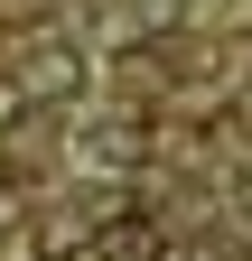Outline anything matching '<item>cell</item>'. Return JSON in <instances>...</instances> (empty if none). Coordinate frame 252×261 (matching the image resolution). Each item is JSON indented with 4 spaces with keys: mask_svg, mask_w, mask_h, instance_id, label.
<instances>
[{
    "mask_svg": "<svg viewBox=\"0 0 252 261\" xmlns=\"http://www.w3.org/2000/svg\"><path fill=\"white\" fill-rule=\"evenodd\" d=\"M10 75L28 84V103H66V93H84V56H75V38H28Z\"/></svg>",
    "mask_w": 252,
    "mask_h": 261,
    "instance_id": "1",
    "label": "cell"
},
{
    "mask_svg": "<svg viewBox=\"0 0 252 261\" xmlns=\"http://www.w3.org/2000/svg\"><path fill=\"white\" fill-rule=\"evenodd\" d=\"M93 252H103V261H168L159 215H149V205H112V215H103V233H93Z\"/></svg>",
    "mask_w": 252,
    "mask_h": 261,
    "instance_id": "2",
    "label": "cell"
},
{
    "mask_svg": "<svg viewBox=\"0 0 252 261\" xmlns=\"http://www.w3.org/2000/svg\"><path fill=\"white\" fill-rule=\"evenodd\" d=\"M19 112H28V84H19V75H0V130H10Z\"/></svg>",
    "mask_w": 252,
    "mask_h": 261,
    "instance_id": "3",
    "label": "cell"
},
{
    "mask_svg": "<svg viewBox=\"0 0 252 261\" xmlns=\"http://www.w3.org/2000/svg\"><path fill=\"white\" fill-rule=\"evenodd\" d=\"M66 261H103V252H93V243H84V252H66Z\"/></svg>",
    "mask_w": 252,
    "mask_h": 261,
    "instance_id": "4",
    "label": "cell"
}]
</instances>
